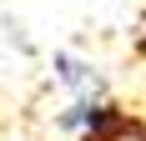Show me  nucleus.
Here are the masks:
<instances>
[{
  "instance_id": "f257e3e1",
  "label": "nucleus",
  "mask_w": 146,
  "mask_h": 141,
  "mask_svg": "<svg viewBox=\"0 0 146 141\" xmlns=\"http://www.w3.org/2000/svg\"><path fill=\"white\" fill-rule=\"evenodd\" d=\"M56 76L71 91H81V96H101V76L86 66V61H76V56H56Z\"/></svg>"
}]
</instances>
